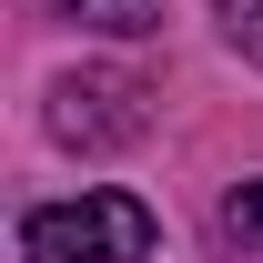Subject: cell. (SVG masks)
<instances>
[{
	"instance_id": "cell-1",
	"label": "cell",
	"mask_w": 263,
	"mask_h": 263,
	"mask_svg": "<svg viewBox=\"0 0 263 263\" xmlns=\"http://www.w3.org/2000/svg\"><path fill=\"white\" fill-rule=\"evenodd\" d=\"M21 253L31 263H142L152 253V213H142L132 193L41 202V213H21Z\"/></svg>"
},
{
	"instance_id": "cell-2",
	"label": "cell",
	"mask_w": 263,
	"mask_h": 263,
	"mask_svg": "<svg viewBox=\"0 0 263 263\" xmlns=\"http://www.w3.org/2000/svg\"><path fill=\"white\" fill-rule=\"evenodd\" d=\"M51 132H61V142H132V132H142V81H122V71L61 81V91H51Z\"/></svg>"
},
{
	"instance_id": "cell-3",
	"label": "cell",
	"mask_w": 263,
	"mask_h": 263,
	"mask_svg": "<svg viewBox=\"0 0 263 263\" xmlns=\"http://www.w3.org/2000/svg\"><path fill=\"white\" fill-rule=\"evenodd\" d=\"M71 31H101V41H142V31H162V0H51Z\"/></svg>"
},
{
	"instance_id": "cell-4",
	"label": "cell",
	"mask_w": 263,
	"mask_h": 263,
	"mask_svg": "<svg viewBox=\"0 0 263 263\" xmlns=\"http://www.w3.org/2000/svg\"><path fill=\"white\" fill-rule=\"evenodd\" d=\"M213 233H223L233 253H263V182H243V193H223V213H213Z\"/></svg>"
},
{
	"instance_id": "cell-5",
	"label": "cell",
	"mask_w": 263,
	"mask_h": 263,
	"mask_svg": "<svg viewBox=\"0 0 263 263\" xmlns=\"http://www.w3.org/2000/svg\"><path fill=\"white\" fill-rule=\"evenodd\" d=\"M213 10H223V41L263 71V0H213Z\"/></svg>"
}]
</instances>
